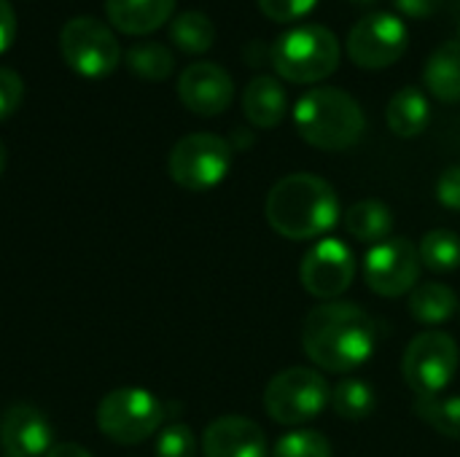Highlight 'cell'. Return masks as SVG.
I'll list each match as a JSON object with an SVG mask.
<instances>
[{
	"mask_svg": "<svg viewBox=\"0 0 460 457\" xmlns=\"http://www.w3.org/2000/svg\"><path fill=\"white\" fill-rule=\"evenodd\" d=\"M302 347L318 369L350 374L375 356L377 329L361 307L350 302H326L307 312Z\"/></svg>",
	"mask_w": 460,
	"mask_h": 457,
	"instance_id": "obj_1",
	"label": "cell"
},
{
	"mask_svg": "<svg viewBox=\"0 0 460 457\" xmlns=\"http://www.w3.org/2000/svg\"><path fill=\"white\" fill-rule=\"evenodd\" d=\"M264 215L286 240H321L340 221V199L329 180L313 172H294L270 189Z\"/></svg>",
	"mask_w": 460,
	"mask_h": 457,
	"instance_id": "obj_2",
	"label": "cell"
},
{
	"mask_svg": "<svg viewBox=\"0 0 460 457\" xmlns=\"http://www.w3.org/2000/svg\"><path fill=\"white\" fill-rule=\"evenodd\" d=\"M294 127L299 137L318 151H348L367 129V116L353 94L337 86L305 92L294 105Z\"/></svg>",
	"mask_w": 460,
	"mask_h": 457,
	"instance_id": "obj_3",
	"label": "cell"
},
{
	"mask_svg": "<svg viewBox=\"0 0 460 457\" xmlns=\"http://www.w3.org/2000/svg\"><path fill=\"white\" fill-rule=\"evenodd\" d=\"M340 40L323 24H302L283 35L270 48L275 73L291 83H318L340 67Z\"/></svg>",
	"mask_w": 460,
	"mask_h": 457,
	"instance_id": "obj_4",
	"label": "cell"
},
{
	"mask_svg": "<svg viewBox=\"0 0 460 457\" xmlns=\"http://www.w3.org/2000/svg\"><path fill=\"white\" fill-rule=\"evenodd\" d=\"M332 388L315 369L291 366L275 374L264 391V409L280 426H302L329 407Z\"/></svg>",
	"mask_w": 460,
	"mask_h": 457,
	"instance_id": "obj_5",
	"label": "cell"
},
{
	"mask_svg": "<svg viewBox=\"0 0 460 457\" xmlns=\"http://www.w3.org/2000/svg\"><path fill=\"white\" fill-rule=\"evenodd\" d=\"M162 401L146 388H116L97 407V428L116 444H140L159 431Z\"/></svg>",
	"mask_w": 460,
	"mask_h": 457,
	"instance_id": "obj_6",
	"label": "cell"
},
{
	"mask_svg": "<svg viewBox=\"0 0 460 457\" xmlns=\"http://www.w3.org/2000/svg\"><path fill=\"white\" fill-rule=\"evenodd\" d=\"M460 364V350L447 331L431 329L418 334L402 358V374L410 391L418 399L442 396L447 385L456 380Z\"/></svg>",
	"mask_w": 460,
	"mask_h": 457,
	"instance_id": "obj_7",
	"label": "cell"
},
{
	"mask_svg": "<svg viewBox=\"0 0 460 457\" xmlns=\"http://www.w3.org/2000/svg\"><path fill=\"white\" fill-rule=\"evenodd\" d=\"M59 54L81 78H105L121 62V46L105 22L92 16H75L59 30Z\"/></svg>",
	"mask_w": 460,
	"mask_h": 457,
	"instance_id": "obj_8",
	"label": "cell"
},
{
	"mask_svg": "<svg viewBox=\"0 0 460 457\" xmlns=\"http://www.w3.org/2000/svg\"><path fill=\"white\" fill-rule=\"evenodd\" d=\"M232 167V145L213 132H191L181 137L167 159L170 178L189 191L218 186Z\"/></svg>",
	"mask_w": 460,
	"mask_h": 457,
	"instance_id": "obj_9",
	"label": "cell"
},
{
	"mask_svg": "<svg viewBox=\"0 0 460 457\" xmlns=\"http://www.w3.org/2000/svg\"><path fill=\"white\" fill-rule=\"evenodd\" d=\"M410 46V32L407 24L388 13V11H375L361 16L345 40V51L353 65L364 70H383L391 67L404 57Z\"/></svg>",
	"mask_w": 460,
	"mask_h": 457,
	"instance_id": "obj_10",
	"label": "cell"
},
{
	"mask_svg": "<svg viewBox=\"0 0 460 457\" xmlns=\"http://www.w3.org/2000/svg\"><path fill=\"white\" fill-rule=\"evenodd\" d=\"M420 267L418 245H412L407 237H388L367 250L364 280L377 296L394 299L410 294L418 286Z\"/></svg>",
	"mask_w": 460,
	"mask_h": 457,
	"instance_id": "obj_11",
	"label": "cell"
},
{
	"mask_svg": "<svg viewBox=\"0 0 460 457\" xmlns=\"http://www.w3.org/2000/svg\"><path fill=\"white\" fill-rule=\"evenodd\" d=\"M302 286L315 299H337L356 277V256L348 242L337 237H321L302 259Z\"/></svg>",
	"mask_w": 460,
	"mask_h": 457,
	"instance_id": "obj_12",
	"label": "cell"
},
{
	"mask_svg": "<svg viewBox=\"0 0 460 457\" xmlns=\"http://www.w3.org/2000/svg\"><path fill=\"white\" fill-rule=\"evenodd\" d=\"M178 97L197 116H218L234 100V81L216 62H194L178 78Z\"/></svg>",
	"mask_w": 460,
	"mask_h": 457,
	"instance_id": "obj_13",
	"label": "cell"
},
{
	"mask_svg": "<svg viewBox=\"0 0 460 457\" xmlns=\"http://www.w3.org/2000/svg\"><path fill=\"white\" fill-rule=\"evenodd\" d=\"M51 439H54V431H51L49 417L30 404H13L0 417L3 455L46 457L51 450Z\"/></svg>",
	"mask_w": 460,
	"mask_h": 457,
	"instance_id": "obj_14",
	"label": "cell"
},
{
	"mask_svg": "<svg viewBox=\"0 0 460 457\" xmlns=\"http://www.w3.org/2000/svg\"><path fill=\"white\" fill-rule=\"evenodd\" d=\"M202 455L205 457H270V444L259 423L226 415L213 420L202 436Z\"/></svg>",
	"mask_w": 460,
	"mask_h": 457,
	"instance_id": "obj_15",
	"label": "cell"
},
{
	"mask_svg": "<svg viewBox=\"0 0 460 457\" xmlns=\"http://www.w3.org/2000/svg\"><path fill=\"white\" fill-rule=\"evenodd\" d=\"M175 13V0H105L108 22L127 35H148L167 24Z\"/></svg>",
	"mask_w": 460,
	"mask_h": 457,
	"instance_id": "obj_16",
	"label": "cell"
},
{
	"mask_svg": "<svg viewBox=\"0 0 460 457\" xmlns=\"http://www.w3.org/2000/svg\"><path fill=\"white\" fill-rule=\"evenodd\" d=\"M243 113L259 129H275L288 113V97L278 78L256 75L243 92Z\"/></svg>",
	"mask_w": 460,
	"mask_h": 457,
	"instance_id": "obj_17",
	"label": "cell"
},
{
	"mask_svg": "<svg viewBox=\"0 0 460 457\" xmlns=\"http://www.w3.org/2000/svg\"><path fill=\"white\" fill-rule=\"evenodd\" d=\"M385 121L388 129L399 137H418L426 132L429 121H431V105L429 97L418 89V86H404L399 89L388 108H385Z\"/></svg>",
	"mask_w": 460,
	"mask_h": 457,
	"instance_id": "obj_18",
	"label": "cell"
},
{
	"mask_svg": "<svg viewBox=\"0 0 460 457\" xmlns=\"http://www.w3.org/2000/svg\"><path fill=\"white\" fill-rule=\"evenodd\" d=\"M423 81L442 102H460V40H447L426 62Z\"/></svg>",
	"mask_w": 460,
	"mask_h": 457,
	"instance_id": "obj_19",
	"label": "cell"
},
{
	"mask_svg": "<svg viewBox=\"0 0 460 457\" xmlns=\"http://www.w3.org/2000/svg\"><path fill=\"white\" fill-rule=\"evenodd\" d=\"M342 224H345V229H348V234L353 240L367 242V245H377V242L391 237L394 213L380 199H361V202H356V205H350L345 210Z\"/></svg>",
	"mask_w": 460,
	"mask_h": 457,
	"instance_id": "obj_20",
	"label": "cell"
},
{
	"mask_svg": "<svg viewBox=\"0 0 460 457\" xmlns=\"http://www.w3.org/2000/svg\"><path fill=\"white\" fill-rule=\"evenodd\" d=\"M410 315L423 326L447 323L458 312V296L445 283H420L410 291Z\"/></svg>",
	"mask_w": 460,
	"mask_h": 457,
	"instance_id": "obj_21",
	"label": "cell"
},
{
	"mask_svg": "<svg viewBox=\"0 0 460 457\" xmlns=\"http://www.w3.org/2000/svg\"><path fill=\"white\" fill-rule=\"evenodd\" d=\"M170 40L186 54H205L216 43V24L202 11H183L170 19Z\"/></svg>",
	"mask_w": 460,
	"mask_h": 457,
	"instance_id": "obj_22",
	"label": "cell"
},
{
	"mask_svg": "<svg viewBox=\"0 0 460 457\" xmlns=\"http://www.w3.org/2000/svg\"><path fill=\"white\" fill-rule=\"evenodd\" d=\"M332 409L342 420H367L377 407V393L367 380L348 377L332 388Z\"/></svg>",
	"mask_w": 460,
	"mask_h": 457,
	"instance_id": "obj_23",
	"label": "cell"
},
{
	"mask_svg": "<svg viewBox=\"0 0 460 457\" xmlns=\"http://www.w3.org/2000/svg\"><path fill=\"white\" fill-rule=\"evenodd\" d=\"M127 67L143 81H164L175 70V57L167 46L156 40H143L127 48Z\"/></svg>",
	"mask_w": 460,
	"mask_h": 457,
	"instance_id": "obj_24",
	"label": "cell"
},
{
	"mask_svg": "<svg viewBox=\"0 0 460 457\" xmlns=\"http://www.w3.org/2000/svg\"><path fill=\"white\" fill-rule=\"evenodd\" d=\"M420 264L431 272H453L460 267V234L453 229H431L418 245Z\"/></svg>",
	"mask_w": 460,
	"mask_h": 457,
	"instance_id": "obj_25",
	"label": "cell"
},
{
	"mask_svg": "<svg viewBox=\"0 0 460 457\" xmlns=\"http://www.w3.org/2000/svg\"><path fill=\"white\" fill-rule=\"evenodd\" d=\"M412 412L445 439H460V396L415 399Z\"/></svg>",
	"mask_w": 460,
	"mask_h": 457,
	"instance_id": "obj_26",
	"label": "cell"
},
{
	"mask_svg": "<svg viewBox=\"0 0 460 457\" xmlns=\"http://www.w3.org/2000/svg\"><path fill=\"white\" fill-rule=\"evenodd\" d=\"M332 442L321 434V431H291L286 434L270 457H332Z\"/></svg>",
	"mask_w": 460,
	"mask_h": 457,
	"instance_id": "obj_27",
	"label": "cell"
},
{
	"mask_svg": "<svg viewBox=\"0 0 460 457\" xmlns=\"http://www.w3.org/2000/svg\"><path fill=\"white\" fill-rule=\"evenodd\" d=\"M156 457H197V436L189 426L172 423L156 439Z\"/></svg>",
	"mask_w": 460,
	"mask_h": 457,
	"instance_id": "obj_28",
	"label": "cell"
},
{
	"mask_svg": "<svg viewBox=\"0 0 460 457\" xmlns=\"http://www.w3.org/2000/svg\"><path fill=\"white\" fill-rule=\"evenodd\" d=\"M261 13L272 22H296V19H305L315 5L318 0H256Z\"/></svg>",
	"mask_w": 460,
	"mask_h": 457,
	"instance_id": "obj_29",
	"label": "cell"
},
{
	"mask_svg": "<svg viewBox=\"0 0 460 457\" xmlns=\"http://www.w3.org/2000/svg\"><path fill=\"white\" fill-rule=\"evenodd\" d=\"M22 97H24L22 75L11 67H0V121L16 113V108L22 105Z\"/></svg>",
	"mask_w": 460,
	"mask_h": 457,
	"instance_id": "obj_30",
	"label": "cell"
},
{
	"mask_svg": "<svg viewBox=\"0 0 460 457\" xmlns=\"http://www.w3.org/2000/svg\"><path fill=\"white\" fill-rule=\"evenodd\" d=\"M437 199L447 210H460V164L447 167L437 180Z\"/></svg>",
	"mask_w": 460,
	"mask_h": 457,
	"instance_id": "obj_31",
	"label": "cell"
},
{
	"mask_svg": "<svg viewBox=\"0 0 460 457\" xmlns=\"http://www.w3.org/2000/svg\"><path fill=\"white\" fill-rule=\"evenodd\" d=\"M16 40V13L8 0H0V54H5Z\"/></svg>",
	"mask_w": 460,
	"mask_h": 457,
	"instance_id": "obj_32",
	"label": "cell"
},
{
	"mask_svg": "<svg viewBox=\"0 0 460 457\" xmlns=\"http://www.w3.org/2000/svg\"><path fill=\"white\" fill-rule=\"evenodd\" d=\"M396 8L404 13V16H412V19H431L445 0H394Z\"/></svg>",
	"mask_w": 460,
	"mask_h": 457,
	"instance_id": "obj_33",
	"label": "cell"
},
{
	"mask_svg": "<svg viewBox=\"0 0 460 457\" xmlns=\"http://www.w3.org/2000/svg\"><path fill=\"white\" fill-rule=\"evenodd\" d=\"M46 457H92L89 450H84V447H78V444H57V447H51L49 450V455Z\"/></svg>",
	"mask_w": 460,
	"mask_h": 457,
	"instance_id": "obj_34",
	"label": "cell"
},
{
	"mask_svg": "<svg viewBox=\"0 0 460 457\" xmlns=\"http://www.w3.org/2000/svg\"><path fill=\"white\" fill-rule=\"evenodd\" d=\"M5 162H8V154H5V145H3V140H0V175L5 172Z\"/></svg>",
	"mask_w": 460,
	"mask_h": 457,
	"instance_id": "obj_35",
	"label": "cell"
},
{
	"mask_svg": "<svg viewBox=\"0 0 460 457\" xmlns=\"http://www.w3.org/2000/svg\"><path fill=\"white\" fill-rule=\"evenodd\" d=\"M353 3H372V0H353Z\"/></svg>",
	"mask_w": 460,
	"mask_h": 457,
	"instance_id": "obj_36",
	"label": "cell"
},
{
	"mask_svg": "<svg viewBox=\"0 0 460 457\" xmlns=\"http://www.w3.org/2000/svg\"><path fill=\"white\" fill-rule=\"evenodd\" d=\"M458 40H460V19H458Z\"/></svg>",
	"mask_w": 460,
	"mask_h": 457,
	"instance_id": "obj_37",
	"label": "cell"
},
{
	"mask_svg": "<svg viewBox=\"0 0 460 457\" xmlns=\"http://www.w3.org/2000/svg\"><path fill=\"white\" fill-rule=\"evenodd\" d=\"M0 457H13V455H0Z\"/></svg>",
	"mask_w": 460,
	"mask_h": 457,
	"instance_id": "obj_38",
	"label": "cell"
}]
</instances>
